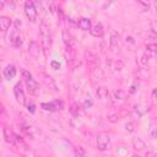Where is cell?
<instances>
[{"instance_id":"1","label":"cell","mask_w":157,"mask_h":157,"mask_svg":"<svg viewBox=\"0 0 157 157\" xmlns=\"http://www.w3.org/2000/svg\"><path fill=\"white\" fill-rule=\"evenodd\" d=\"M39 34H40V44H42V49L44 52V54L48 53V50L52 47V36L49 32V27L42 22L39 26Z\"/></svg>"},{"instance_id":"2","label":"cell","mask_w":157,"mask_h":157,"mask_svg":"<svg viewBox=\"0 0 157 157\" xmlns=\"http://www.w3.org/2000/svg\"><path fill=\"white\" fill-rule=\"evenodd\" d=\"M110 144V137L109 134L105 131H101L97 135V148L99 151H107Z\"/></svg>"},{"instance_id":"3","label":"cell","mask_w":157,"mask_h":157,"mask_svg":"<svg viewBox=\"0 0 157 157\" xmlns=\"http://www.w3.org/2000/svg\"><path fill=\"white\" fill-rule=\"evenodd\" d=\"M25 13L27 16V18L31 22H36L37 20V9L33 1H26L25 4Z\"/></svg>"},{"instance_id":"4","label":"cell","mask_w":157,"mask_h":157,"mask_svg":"<svg viewBox=\"0 0 157 157\" xmlns=\"http://www.w3.org/2000/svg\"><path fill=\"white\" fill-rule=\"evenodd\" d=\"M13 94H15L16 101H17L21 105H25V104H26V96H25V92H23V88H22L21 82H17V83L13 86Z\"/></svg>"},{"instance_id":"5","label":"cell","mask_w":157,"mask_h":157,"mask_svg":"<svg viewBox=\"0 0 157 157\" xmlns=\"http://www.w3.org/2000/svg\"><path fill=\"white\" fill-rule=\"evenodd\" d=\"M85 59H86L87 65H88L92 70L98 67V65H99V60H98L97 55H96V54H93L92 52L86 50V52H85Z\"/></svg>"},{"instance_id":"6","label":"cell","mask_w":157,"mask_h":157,"mask_svg":"<svg viewBox=\"0 0 157 157\" xmlns=\"http://www.w3.org/2000/svg\"><path fill=\"white\" fill-rule=\"evenodd\" d=\"M61 36H63V42L65 43L66 47H74L75 45V39H74V36L71 34V32L66 28L63 29L61 32Z\"/></svg>"},{"instance_id":"7","label":"cell","mask_w":157,"mask_h":157,"mask_svg":"<svg viewBox=\"0 0 157 157\" xmlns=\"http://www.w3.org/2000/svg\"><path fill=\"white\" fill-rule=\"evenodd\" d=\"M64 58H65L66 63L71 65L75 61V59H76V50H75V48L74 47H66L65 52H64Z\"/></svg>"},{"instance_id":"8","label":"cell","mask_w":157,"mask_h":157,"mask_svg":"<svg viewBox=\"0 0 157 157\" xmlns=\"http://www.w3.org/2000/svg\"><path fill=\"white\" fill-rule=\"evenodd\" d=\"M25 82H26L27 90H28V92H29L31 94H37V93H38V90H39V88H38V83H37V81H36L33 77L25 80Z\"/></svg>"},{"instance_id":"9","label":"cell","mask_w":157,"mask_h":157,"mask_svg":"<svg viewBox=\"0 0 157 157\" xmlns=\"http://www.w3.org/2000/svg\"><path fill=\"white\" fill-rule=\"evenodd\" d=\"M90 33H91V36H93V37H97V38H101V37H103V34H104V28H103V25L102 23H96V25H93L92 26V28L90 29Z\"/></svg>"},{"instance_id":"10","label":"cell","mask_w":157,"mask_h":157,"mask_svg":"<svg viewBox=\"0 0 157 157\" xmlns=\"http://www.w3.org/2000/svg\"><path fill=\"white\" fill-rule=\"evenodd\" d=\"M16 67H15V65H12V64H9L5 69H4V71H2V75H4V77L6 78V80H12L15 76H16Z\"/></svg>"},{"instance_id":"11","label":"cell","mask_w":157,"mask_h":157,"mask_svg":"<svg viewBox=\"0 0 157 157\" xmlns=\"http://www.w3.org/2000/svg\"><path fill=\"white\" fill-rule=\"evenodd\" d=\"M76 25H77V27H78L80 29H82V31H90V29L92 28L91 20L87 18V17H82V18H80V20L76 22Z\"/></svg>"},{"instance_id":"12","label":"cell","mask_w":157,"mask_h":157,"mask_svg":"<svg viewBox=\"0 0 157 157\" xmlns=\"http://www.w3.org/2000/svg\"><path fill=\"white\" fill-rule=\"evenodd\" d=\"M96 94H97V97H98L99 99H102V101L109 99V96H110L109 90H108L107 87H104V86H99V87H97V90H96Z\"/></svg>"},{"instance_id":"13","label":"cell","mask_w":157,"mask_h":157,"mask_svg":"<svg viewBox=\"0 0 157 157\" xmlns=\"http://www.w3.org/2000/svg\"><path fill=\"white\" fill-rule=\"evenodd\" d=\"M131 145H132L134 150H136V151H142L146 147V144L141 137H132L131 139Z\"/></svg>"},{"instance_id":"14","label":"cell","mask_w":157,"mask_h":157,"mask_svg":"<svg viewBox=\"0 0 157 157\" xmlns=\"http://www.w3.org/2000/svg\"><path fill=\"white\" fill-rule=\"evenodd\" d=\"M119 38H120V36H119L118 32H112L110 38H109V48L112 50H115L118 48V45H119Z\"/></svg>"},{"instance_id":"15","label":"cell","mask_w":157,"mask_h":157,"mask_svg":"<svg viewBox=\"0 0 157 157\" xmlns=\"http://www.w3.org/2000/svg\"><path fill=\"white\" fill-rule=\"evenodd\" d=\"M28 53L32 58H37L39 55V45L37 44V42L31 40V43L28 44Z\"/></svg>"},{"instance_id":"16","label":"cell","mask_w":157,"mask_h":157,"mask_svg":"<svg viewBox=\"0 0 157 157\" xmlns=\"http://www.w3.org/2000/svg\"><path fill=\"white\" fill-rule=\"evenodd\" d=\"M11 18L7 16H0V29L2 32H6L11 26Z\"/></svg>"},{"instance_id":"17","label":"cell","mask_w":157,"mask_h":157,"mask_svg":"<svg viewBox=\"0 0 157 157\" xmlns=\"http://www.w3.org/2000/svg\"><path fill=\"white\" fill-rule=\"evenodd\" d=\"M4 136H5V140L7 144H11V145H15L16 142V139H15V134L12 131H10L9 129H4Z\"/></svg>"},{"instance_id":"18","label":"cell","mask_w":157,"mask_h":157,"mask_svg":"<svg viewBox=\"0 0 157 157\" xmlns=\"http://www.w3.org/2000/svg\"><path fill=\"white\" fill-rule=\"evenodd\" d=\"M134 112H135V114L137 117H142L146 112H148V107L145 105V104H136L134 107Z\"/></svg>"},{"instance_id":"19","label":"cell","mask_w":157,"mask_h":157,"mask_svg":"<svg viewBox=\"0 0 157 157\" xmlns=\"http://www.w3.org/2000/svg\"><path fill=\"white\" fill-rule=\"evenodd\" d=\"M92 77L94 80H103L104 78V72L102 71V69L97 67V69H93L92 70Z\"/></svg>"},{"instance_id":"20","label":"cell","mask_w":157,"mask_h":157,"mask_svg":"<svg viewBox=\"0 0 157 157\" xmlns=\"http://www.w3.org/2000/svg\"><path fill=\"white\" fill-rule=\"evenodd\" d=\"M113 99H114V101H124V99H125V93H124V91H121V90H115V91L113 92Z\"/></svg>"},{"instance_id":"21","label":"cell","mask_w":157,"mask_h":157,"mask_svg":"<svg viewBox=\"0 0 157 157\" xmlns=\"http://www.w3.org/2000/svg\"><path fill=\"white\" fill-rule=\"evenodd\" d=\"M75 156L76 157H87V152L82 146H76L75 147Z\"/></svg>"},{"instance_id":"22","label":"cell","mask_w":157,"mask_h":157,"mask_svg":"<svg viewBox=\"0 0 157 157\" xmlns=\"http://www.w3.org/2000/svg\"><path fill=\"white\" fill-rule=\"evenodd\" d=\"M40 107H42L44 110H49V112H55V110H56L54 102H50V103H42Z\"/></svg>"},{"instance_id":"23","label":"cell","mask_w":157,"mask_h":157,"mask_svg":"<svg viewBox=\"0 0 157 157\" xmlns=\"http://www.w3.org/2000/svg\"><path fill=\"white\" fill-rule=\"evenodd\" d=\"M80 105L77 104V103H74V104H71V107H70V112H71V114L74 115V117H78L80 115Z\"/></svg>"},{"instance_id":"24","label":"cell","mask_w":157,"mask_h":157,"mask_svg":"<svg viewBox=\"0 0 157 157\" xmlns=\"http://www.w3.org/2000/svg\"><path fill=\"white\" fill-rule=\"evenodd\" d=\"M146 49H147L148 52H151V53L157 54V44H156V43H147V44H146Z\"/></svg>"},{"instance_id":"25","label":"cell","mask_w":157,"mask_h":157,"mask_svg":"<svg viewBox=\"0 0 157 157\" xmlns=\"http://www.w3.org/2000/svg\"><path fill=\"white\" fill-rule=\"evenodd\" d=\"M119 120V115L117 114V113H110V114H108V121H110V123H117Z\"/></svg>"},{"instance_id":"26","label":"cell","mask_w":157,"mask_h":157,"mask_svg":"<svg viewBox=\"0 0 157 157\" xmlns=\"http://www.w3.org/2000/svg\"><path fill=\"white\" fill-rule=\"evenodd\" d=\"M22 43H23V39H22V36H20L18 38H16V39L13 40V43H12L11 45L15 47V48H20V47L22 45Z\"/></svg>"},{"instance_id":"27","label":"cell","mask_w":157,"mask_h":157,"mask_svg":"<svg viewBox=\"0 0 157 157\" xmlns=\"http://www.w3.org/2000/svg\"><path fill=\"white\" fill-rule=\"evenodd\" d=\"M134 126H135V124H134L132 121H129V123H126V124H125V130H126L128 132H132V131L135 130V128H134Z\"/></svg>"},{"instance_id":"28","label":"cell","mask_w":157,"mask_h":157,"mask_svg":"<svg viewBox=\"0 0 157 157\" xmlns=\"http://www.w3.org/2000/svg\"><path fill=\"white\" fill-rule=\"evenodd\" d=\"M123 66H124V63H123L121 60H118V61H115V66H114V69H115V70H121Z\"/></svg>"},{"instance_id":"29","label":"cell","mask_w":157,"mask_h":157,"mask_svg":"<svg viewBox=\"0 0 157 157\" xmlns=\"http://www.w3.org/2000/svg\"><path fill=\"white\" fill-rule=\"evenodd\" d=\"M91 105H92V101L86 99V101H85V103H83V108H85V109H87V108H90Z\"/></svg>"},{"instance_id":"30","label":"cell","mask_w":157,"mask_h":157,"mask_svg":"<svg viewBox=\"0 0 157 157\" xmlns=\"http://www.w3.org/2000/svg\"><path fill=\"white\" fill-rule=\"evenodd\" d=\"M141 63L144 64V65H146L147 63H148V56L145 54V55H142V58H141Z\"/></svg>"},{"instance_id":"31","label":"cell","mask_w":157,"mask_h":157,"mask_svg":"<svg viewBox=\"0 0 157 157\" xmlns=\"http://www.w3.org/2000/svg\"><path fill=\"white\" fill-rule=\"evenodd\" d=\"M151 137H152V139H157V129H156V128H153V129L151 130Z\"/></svg>"},{"instance_id":"32","label":"cell","mask_w":157,"mask_h":157,"mask_svg":"<svg viewBox=\"0 0 157 157\" xmlns=\"http://www.w3.org/2000/svg\"><path fill=\"white\" fill-rule=\"evenodd\" d=\"M52 66H53L54 69H59V67H60V64L56 63V61H52Z\"/></svg>"},{"instance_id":"33","label":"cell","mask_w":157,"mask_h":157,"mask_svg":"<svg viewBox=\"0 0 157 157\" xmlns=\"http://www.w3.org/2000/svg\"><path fill=\"white\" fill-rule=\"evenodd\" d=\"M145 157H157V155L155 152H146V156Z\"/></svg>"},{"instance_id":"34","label":"cell","mask_w":157,"mask_h":157,"mask_svg":"<svg viewBox=\"0 0 157 157\" xmlns=\"http://www.w3.org/2000/svg\"><path fill=\"white\" fill-rule=\"evenodd\" d=\"M27 107H28V110H31V113H34V105L31 103V104H27Z\"/></svg>"},{"instance_id":"35","label":"cell","mask_w":157,"mask_h":157,"mask_svg":"<svg viewBox=\"0 0 157 157\" xmlns=\"http://www.w3.org/2000/svg\"><path fill=\"white\" fill-rule=\"evenodd\" d=\"M136 91V83H134L131 87H130V93H134Z\"/></svg>"},{"instance_id":"36","label":"cell","mask_w":157,"mask_h":157,"mask_svg":"<svg viewBox=\"0 0 157 157\" xmlns=\"http://www.w3.org/2000/svg\"><path fill=\"white\" fill-rule=\"evenodd\" d=\"M156 96H157V90H155V91L152 92V98H156Z\"/></svg>"},{"instance_id":"37","label":"cell","mask_w":157,"mask_h":157,"mask_svg":"<svg viewBox=\"0 0 157 157\" xmlns=\"http://www.w3.org/2000/svg\"><path fill=\"white\" fill-rule=\"evenodd\" d=\"M152 34H153V37H155V39L157 40V32H155V31H152Z\"/></svg>"},{"instance_id":"38","label":"cell","mask_w":157,"mask_h":157,"mask_svg":"<svg viewBox=\"0 0 157 157\" xmlns=\"http://www.w3.org/2000/svg\"><path fill=\"white\" fill-rule=\"evenodd\" d=\"M153 5H155V7H156V11H157V1H155V2H153Z\"/></svg>"},{"instance_id":"39","label":"cell","mask_w":157,"mask_h":157,"mask_svg":"<svg viewBox=\"0 0 157 157\" xmlns=\"http://www.w3.org/2000/svg\"><path fill=\"white\" fill-rule=\"evenodd\" d=\"M134 157H140V156H134Z\"/></svg>"}]
</instances>
